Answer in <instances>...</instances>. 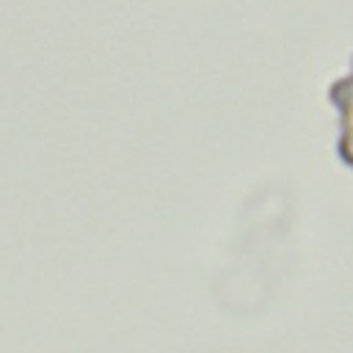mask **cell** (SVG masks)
I'll list each match as a JSON object with an SVG mask.
<instances>
[{
  "mask_svg": "<svg viewBox=\"0 0 353 353\" xmlns=\"http://www.w3.org/2000/svg\"><path fill=\"white\" fill-rule=\"evenodd\" d=\"M328 102L336 110V157L353 171V58L350 69L328 85Z\"/></svg>",
  "mask_w": 353,
  "mask_h": 353,
  "instance_id": "obj_1",
  "label": "cell"
}]
</instances>
